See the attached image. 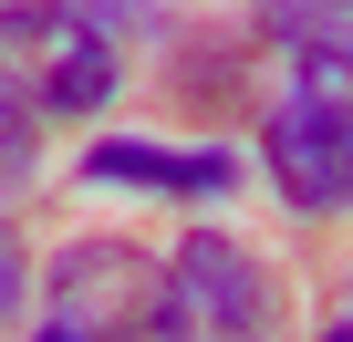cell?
<instances>
[{"mask_svg": "<svg viewBox=\"0 0 353 342\" xmlns=\"http://www.w3.org/2000/svg\"><path fill=\"white\" fill-rule=\"evenodd\" d=\"M114 94V42L73 0H0V104L42 114H94Z\"/></svg>", "mask_w": 353, "mask_h": 342, "instance_id": "6da1fadb", "label": "cell"}, {"mask_svg": "<svg viewBox=\"0 0 353 342\" xmlns=\"http://www.w3.org/2000/svg\"><path fill=\"white\" fill-rule=\"evenodd\" d=\"M52 321H83V332H114V342H176L166 259H145L135 239H73L52 259Z\"/></svg>", "mask_w": 353, "mask_h": 342, "instance_id": "7a4b0ae2", "label": "cell"}, {"mask_svg": "<svg viewBox=\"0 0 353 342\" xmlns=\"http://www.w3.org/2000/svg\"><path fill=\"white\" fill-rule=\"evenodd\" d=\"M260 156H270L281 208H301V218L353 208V104H343L332 83L281 94V104H270V125H260Z\"/></svg>", "mask_w": 353, "mask_h": 342, "instance_id": "3957f363", "label": "cell"}, {"mask_svg": "<svg viewBox=\"0 0 353 342\" xmlns=\"http://www.w3.org/2000/svg\"><path fill=\"white\" fill-rule=\"evenodd\" d=\"M166 290H176V342H270V311H281L270 270L219 228L166 249Z\"/></svg>", "mask_w": 353, "mask_h": 342, "instance_id": "277c9868", "label": "cell"}, {"mask_svg": "<svg viewBox=\"0 0 353 342\" xmlns=\"http://www.w3.org/2000/svg\"><path fill=\"white\" fill-rule=\"evenodd\" d=\"M94 187H156V197H229L239 187V156L229 145H145V135H104L83 156Z\"/></svg>", "mask_w": 353, "mask_h": 342, "instance_id": "5b68a950", "label": "cell"}, {"mask_svg": "<svg viewBox=\"0 0 353 342\" xmlns=\"http://www.w3.org/2000/svg\"><path fill=\"white\" fill-rule=\"evenodd\" d=\"M260 32L312 73H353V0H260Z\"/></svg>", "mask_w": 353, "mask_h": 342, "instance_id": "8992f818", "label": "cell"}, {"mask_svg": "<svg viewBox=\"0 0 353 342\" xmlns=\"http://www.w3.org/2000/svg\"><path fill=\"white\" fill-rule=\"evenodd\" d=\"M32 166H42V145H32V114H21V104H0V218L32 197Z\"/></svg>", "mask_w": 353, "mask_h": 342, "instance_id": "52a82bcc", "label": "cell"}, {"mask_svg": "<svg viewBox=\"0 0 353 342\" xmlns=\"http://www.w3.org/2000/svg\"><path fill=\"white\" fill-rule=\"evenodd\" d=\"M21 290H32V259H21V239H11V218H0V321L21 311Z\"/></svg>", "mask_w": 353, "mask_h": 342, "instance_id": "ba28073f", "label": "cell"}, {"mask_svg": "<svg viewBox=\"0 0 353 342\" xmlns=\"http://www.w3.org/2000/svg\"><path fill=\"white\" fill-rule=\"evenodd\" d=\"M32 342H114V332H83V321H42Z\"/></svg>", "mask_w": 353, "mask_h": 342, "instance_id": "9c48e42d", "label": "cell"}]
</instances>
